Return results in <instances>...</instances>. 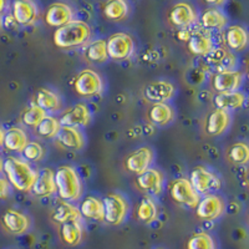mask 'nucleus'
<instances>
[{
    "label": "nucleus",
    "instance_id": "1",
    "mask_svg": "<svg viewBox=\"0 0 249 249\" xmlns=\"http://www.w3.org/2000/svg\"><path fill=\"white\" fill-rule=\"evenodd\" d=\"M3 171L9 183L20 192H30L37 177L36 171L18 157H8L4 161Z\"/></svg>",
    "mask_w": 249,
    "mask_h": 249
},
{
    "label": "nucleus",
    "instance_id": "2",
    "mask_svg": "<svg viewBox=\"0 0 249 249\" xmlns=\"http://www.w3.org/2000/svg\"><path fill=\"white\" fill-rule=\"evenodd\" d=\"M91 28L86 21L72 20L66 25L56 29L54 33V44L57 48L72 49L84 45L90 40Z\"/></svg>",
    "mask_w": 249,
    "mask_h": 249
},
{
    "label": "nucleus",
    "instance_id": "3",
    "mask_svg": "<svg viewBox=\"0 0 249 249\" xmlns=\"http://www.w3.org/2000/svg\"><path fill=\"white\" fill-rule=\"evenodd\" d=\"M55 184L60 199L72 202L80 199L82 195V182L74 167L61 166L55 172Z\"/></svg>",
    "mask_w": 249,
    "mask_h": 249
},
{
    "label": "nucleus",
    "instance_id": "4",
    "mask_svg": "<svg viewBox=\"0 0 249 249\" xmlns=\"http://www.w3.org/2000/svg\"><path fill=\"white\" fill-rule=\"evenodd\" d=\"M105 208V222L111 226H120L127 217L128 203L127 199L120 193H108L104 198Z\"/></svg>",
    "mask_w": 249,
    "mask_h": 249
},
{
    "label": "nucleus",
    "instance_id": "5",
    "mask_svg": "<svg viewBox=\"0 0 249 249\" xmlns=\"http://www.w3.org/2000/svg\"><path fill=\"white\" fill-rule=\"evenodd\" d=\"M74 89L82 97L97 96L104 91V80L96 71L84 69L75 77Z\"/></svg>",
    "mask_w": 249,
    "mask_h": 249
},
{
    "label": "nucleus",
    "instance_id": "6",
    "mask_svg": "<svg viewBox=\"0 0 249 249\" xmlns=\"http://www.w3.org/2000/svg\"><path fill=\"white\" fill-rule=\"evenodd\" d=\"M188 179L199 196L211 195V192L218 191L222 186L219 177L203 166H197L193 168Z\"/></svg>",
    "mask_w": 249,
    "mask_h": 249
},
{
    "label": "nucleus",
    "instance_id": "7",
    "mask_svg": "<svg viewBox=\"0 0 249 249\" xmlns=\"http://www.w3.org/2000/svg\"><path fill=\"white\" fill-rule=\"evenodd\" d=\"M106 49H107L108 59L122 61L128 59L133 54L135 41L132 36L126 33H115L106 40Z\"/></svg>",
    "mask_w": 249,
    "mask_h": 249
},
{
    "label": "nucleus",
    "instance_id": "8",
    "mask_svg": "<svg viewBox=\"0 0 249 249\" xmlns=\"http://www.w3.org/2000/svg\"><path fill=\"white\" fill-rule=\"evenodd\" d=\"M170 195L171 198L176 203L190 207V208H196L199 201H201V196L196 192L190 179L184 178V177L175 179L171 183Z\"/></svg>",
    "mask_w": 249,
    "mask_h": 249
},
{
    "label": "nucleus",
    "instance_id": "9",
    "mask_svg": "<svg viewBox=\"0 0 249 249\" xmlns=\"http://www.w3.org/2000/svg\"><path fill=\"white\" fill-rule=\"evenodd\" d=\"M243 84V74L239 70H228L215 72L211 79L212 89L217 93L235 92Z\"/></svg>",
    "mask_w": 249,
    "mask_h": 249
},
{
    "label": "nucleus",
    "instance_id": "10",
    "mask_svg": "<svg viewBox=\"0 0 249 249\" xmlns=\"http://www.w3.org/2000/svg\"><path fill=\"white\" fill-rule=\"evenodd\" d=\"M226 204L222 197L217 195H207L201 198L196 207V215L202 221H215L223 214Z\"/></svg>",
    "mask_w": 249,
    "mask_h": 249
},
{
    "label": "nucleus",
    "instance_id": "11",
    "mask_svg": "<svg viewBox=\"0 0 249 249\" xmlns=\"http://www.w3.org/2000/svg\"><path fill=\"white\" fill-rule=\"evenodd\" d=\"M153 157H155V153L152 148L148 146H142L131 152L124 159V168L128 172L139 176L150 168L151 163L153 162Z\"/></svg>",
    "mask_w": 249,
    "mask_h": 249
},
{
    "label": "nucleus",
    "instance_id": "12",
    "mask_svg": "<svg viewBox=\"0 0 249 249\" xmlns=\"http://www.w3.org/2000/svg\"><path fill=\"white\" fill-rule=\"evenodd\" d=\"M136 187L141 192L151 196H159L163 191L164 175L157 168H148L136 177Z\"/></svg>",
    "mask_w": 249,
    "mask_h": 249
},
{
    "label": "nucleus",
    "instance_id": "13",
    "mask_svg": "<svg viewBox=\"0 0 249 249\" xmlns=\"http://www.w3.org/2000/svg\"><path fill=\"white\" fill-rule=\"evenodd\" d=\"M197 18L198 15L195 6L186 1L175 4L167 15L168 23L175 28H188L197 21Z\"/></svg>",
    "mask_w": 249,
    "mask_h": 249
},
{
    "label": "nucleus",
    "instance_id": "14",
    "mask_svg": "<svg viewBox=\"0 0 249 249\" xmlns=\"http://www.w3.org/2000/svg\"><path fill=\"white\" fill-rule=\"evenodd\" d=\"M176 95V86L167 80H157L150 82L143 89V97L152 104L168 102Z\"/></svg>",
    "mask_w": 249,
    "mask_h": 249
},
{
    "label": "nucleus",
    "instance_id": "15",
    "mask_svg": "<svg viewBox=\"0 0 249 249\" xmlns=\"http://www.w3.org/2000/svg\"><path fill=\"white\" fill-rule=\"evenodd\" d=\"M61 126H68V127H86L91 122V112L90 108L85 104H76L71 106L68 110L61 113L59 119Z\"/></svg>",
    "mask_w": 249,
    "mask_h": 249
},
{
    "label": "nucleus",
    "instance_id": "16",
    "mask_svg": "<svg viewBox=\"0 0 249 249\" xmlns=\"http://www.w3.org/2000/svg\"><path fill=\"white\" fill-rule=\"evenodd\" d=\"M1 226L10 234L21 235L30 230L31 221L29 215L17 210H8L1 215Z\"/></svg>",
    "mask_w": 249,
    "mask_h": 249
},
{
    "label": "nucleus",
    "instance_id": "17",
    "mask_svg": "<svg viewBox=\"0 0 249 249\" xmlns=\"http://www.w3.org/2000/svg\"><path fill=\"white\" fill-rule=\"evenodd\" d=\"M55 143L65 150L81 151L85 147L86 140L80 128L61 126V130L55 137Z\"/></svg>",
    "mask_w": 249,
    "mask_h": 249
},
{
    "label": "nucleus",
    "instance_id": "18",
    "mask_svg": "<svg viewBox=\"0 0 249 249\" xmlns=\"http://www.w3.org/2000/svg\"><path fill=\"white\" fill-rule=\"evenodd\" d=\"M75 17L74 9L66 3H54L51 4L45 13V21L48 25L53 28H61L70 21H72Z\"/></svg>",
    "mask_w": 249,
    "mask_h": 249
},
{
    "label": "nucleus",
    "instance_id": "19",
    "mask_svg": "<svg viewBox=\"0 0 249 249\" xmlns=\"http://www.w3.org/2000/svg\"><path fill=\"white\" fill-rule=\"evenodd\" d=\"M13 18L15 23L23 26L33 25L37 21L39 9L34 1L30 0H17L13 3Z\"/></svg>",
    "mask_w": 249,
    "mask_h": 249
},
{
    "label": "nucleus",
    "instance_id": "20",
    "mask_svg": "<svg viewBox=\"0 0 249 249\" xmlns=\"http://www.w3.org/2000/svg\"><path fill=\"white\" fill-rule=\"evenodd\" d=\"M231 120H232V117H231L230 112L214 108L206 116L204 132L208 136H219V135H222V133L228 130Z\"/></svg>",
    "mask_w": 249,
    "mask_h": 249
},
{
    "label": "nucleus",
    "instance_id": "21",
    "mask_svg": "<svg viewBox=\"0 0 249 249\" xmlns=\"http://www.w3.org/2000/svg\"><path fill=\"white\" fill-rule=\"evenodd\" d=\"M206 62L215 69L217 72L228 70H235L237 59L230 51L222 48H214L210 54L206 55Z\"/></svg>",
    "mask_w": 249,
    "mask_h": 249
},
{
    "label": "nucleus",
    "instance_id": "22",
    "mask_svg": "<svg viewBox=\"0 0 249 249\" xmlns=\"http://www.w3.org/2000/svg\"><path fill=\"white\" fill-rule=\"evenodd\" d=\"M33 195L36 197H49L56 192V184H55V172L51 168H44L37 172L36 181L31 188Z\"/></svg>",
    "mask_w": 249,
    "mask_h": 249
},
{
    "label": "nucleus",
    "instance_id": "23",
    "mask_svg": "<svg viewBox=\"0 0 249 249\" xmlns=\"http://www.w3.org/2000/svg\"><path fill=\"white\" fill-rule=\"evenodd\" d=\"M60 239L64 244L69 247H76L81 243L84 237V227L81 219L65 222L59 227Z\"/></svg>",
    "mask_w": 249,
    "mask_h": 249
},
{
    "label": "nucleus",
    "instance_id": "24",
    "mask_svg": "<svg viewBox=\"0 0 249 249\" xmlns=\"http://www.w3.org/2000/svg\"><path fill=\"white\" fill-rule=\"evenodd\" d=\"M227 48L230 50L239 53L249 45V33L241 25H232L226 30L224 35Z\"/></svg>",
    "mask_w": 249,
    "mask_h": 249
},
{
    "label": "nucleus",
    "instance_id": "25",
    "mask_svg": "<svg viewBox=\"0 0 249 249\" xmlns=\"http://www.w3.org/2000/svg\"><path fill=\"white\" fill-rule=\"evenodd\" d=\"M80 214L86 219H92L97 222H105V208L104 202L99 197L88 196L80 204Z\"/></svg>",
    "mask_w": 249,
    "mask_h": 249
},
{
    "label": "nucleus",
    "instance_id": "26",
    "mask_svg": "<svg viewBox=\"0 0 249 249\" xmlns=\"http://www.w3.org/2000/svg\"><path fill=\"white\" fill-rule=\"evenodd\" d=\"M187 48L193 55L206 56L214 49V44L210 34H206L203 31H196L187 40Z\"/></svg>",
    "mask_w": 249,
    "mask_h": 249
},
{
    "label": "nucleus",
    "instance_id": "27",
    "mask_svg": "<svg viewBox=\"0 0 249 249\" xmlns=\"http://www.w3.org/2000/svg\"><path fill=\"white\" fill-rule=\"evenodd\" d=\"M246 102V95L241 91L235 92H227V93H215L213 97V105L215 108L222 111H231L238 110L244 105Z\"/></svg>",
    "mask_w": 249,
    "mask_h": 249
},
{
    "label": "nucleus",
    "instance_id": "28",
    "mask_svg": "<svg viewBox=\"0 0 249 249\" xmlns=\"http://www.w3.org/2000/svg\"><path fill=\"white\" fill-rule=\"evenodd\" d=\"M175 110L167 102L163 104H152L147 113L148 121L155 126H166L175 120Z\"/></svg>",
    "mask_w": 249,
    "mask_h": 249
},
{
    "label": "nucleus",
    "instance_id": "29",
    "mask_svg": "<svg viewBox=\"0 0 249 249\" xmlns=\"http://www.w3.org/2000/svg\"><path fill=\"white\" fill-rule=\"evenodd\" d=\"M29 143L28 135L20 127H12L5 131L4 135V147L14 152H23L26 144Z\"/></svg>",
    "mask_w": 249,
    "mask_h": 249
},
{
    "label": "nucleus",
    "instance_id": "30",
    "mask_svg": "<svg viewBox=\"0 0 249 249\" xmlns=\"http://www.w3.org/2000/svg\"><path fill=\"white\" fill-rule=\"evenodd\" d=\"M35 105L46 112H56L61 110V100L54 91L49 89H40L35 96Z\"/></svg>",
    "mask_w": 249,
    "mask_h": 249
},
{
    "label": "nucleus",
    "instance_id": "31",
    "mask_svg": "<svg viewBox=\"0 0 249 249\" xmlns=\"http://www.w3.org/2000/svg\"><path fill=\"white\" fill-rule=\"evenodd\" d=\"M51 219L57 224H62L65 222L75 221V219H81V214L76 206L71 204L70 202L61 201L54 208L51 213Z\"/></svg>",
    "mask_w": 249,
    "mask_h": 249
},
{
    "label": "nucleus",
    "instance_id": "32",
    "mask_svg": "<svg viewBox=\"0 0 249 249\" xmlns=\"http://www.w3.org/2000/svg\"><path fill=\"white\" fill-rule=\"evenodd\" d=\"M228 18L217 8L207 9L201 17V25L206 30H222L226 28Z\"/></svg>",
    "mask_w": 249,
    "mask_h": 249
},
{
    "label": "nucleus",
    "instance_id": "33",
    "mask_svg": "<svg viewBox=\"0 0 249 249\" xmlns=\"http://www.w3.org/2000/svg\"><path fill=\"white\" fill-rule=\"evenodd\" d=\"M226 159L230 163L235 166H243L249 163V143L243 141L231 144L226 152Z\"/></svg>",
    "mask_w": 249,
    "mask_h": 249
},
{
    "label": "nucleus",
    "instance_id": "34",
    "mask_svg": "<svg viewBox=\"0 0 249 249\" xmlns=\"http://www.w3.org/2000/svg\"><path fill=\"white\" fill-rule=\"evenodd\" d=\"M84 55L89 61L95 62V64H102L107 61L108 54L106 49V40L99 39L89 43L84 51Z\"/></svg>",
    "mask_w": 249,
    "mask_h": 249
},
{
    "label": "nucleus",
    "instance_id": "35",
    "mask_svg": "<svg viewBox=\"0 0 249 249\" xmlns=\"http://www.w3.org/2000/svg\"><path fill=\"white\" fill-rule=\"evenodd\" d=\"M128 12L130 6L124 0H111L104 8V14L111 21H121L127 18Z\"/></svg>",
    "mask_w": 249,
    "mask_h": 249
},
{
    "label": "nucleus",
    "instance_id": "36",
    "mask_svg": "<svg viewBox=\"0 0 249 249\" xmlns=\"http://www.w3.org/2000/svg\"><path fill=\"white\" fill-rule=\"evenodd\" d=\"M136 215L139 218V221L143 222L146 224H150L152 222H155L157 219V215H159V208H157L156 202L151 197L146 196L140 202Z\"/></svg>",
    "mask_w": 249,
    "mask_h": 249
},
{
    "label": "nucleus",
    "instance_id": "37",
    "mask_svg": "<svg viewBox=\"0 0 249 249\" xmlns=\"http://www.w3.org/2000/svg\"><path fill=\"white\" fill-rule=\"evenodd\" d=\"M61 130V124H60L59 119L54 116H46L43 121L40 122L39 126L35 128V133L40 139H55L57 136V133Z\"/></svg>",
    "mask_w": 249,
    "mask_h": 249
},
{
    "label": "nucleus",
    "instance_id": "38",
    "mask_svg": "<svg viewBox=\"0 0 249 249\" xmlns=\"http://www.w3.org/2000/svg\"><path fill=\"white\" fill-rule=\"evenodd\" d=\"M46 116H48V112L34 104L24 111L23 115H21V122L28 127L36 128L40 122L43 121Z\"/></svg>",
    "mask_w": 249,
    "mask_h": 249
},
{
    "label": "nucleus",
    "instance_id": "39",
    "mask_svg": "<svg viewBox=\"0 0 249 249\" xmlns=\"http://www.w3.org/2000/svg\"><path fill=\"white\" fill-rule=\"evenodd\" d=\"M186 249H215V242L210 233L199 232L187 241Z\"/></svg>",
    "mask_w": 249,
    "mask_h": 249
},
{
    "label": "nucleus",
    "instance_id": "40",
    "mask_svg": "<svg viewBox=\"0 0 249 249\" xmlns=\"http://www.w3.org/2000/svg\"><path fill=\"white\" fill-rule=\"evenodd\" d=\"M23 156L25 160H29V161H41L45 156V151H44V147L39 142L36 141H29V143L26 144L25 148L23 150Z\"/></svg>",
    "mask_w": 249,
    "mask_h": 249
},
{
    "label": "nucleus",
    "instance_id": "41",
    "mask_svg": "<svg viewBox=\"0 0 249 249\" xmlns=\"http://www.w3.org/2000/svg\"><path fill=\"white\" fill-rule=\"evenodd\" d=\"M9 191H10L9 181L4 177H0V199H5L9 196Z\"/></svg>",
    "mask_w": 249,
    "mask_h": 249
},
{
    "label": "nucleus",
    "instance_id": "42",
    "mask_svg": "<svg viewBox=\"0 0 249 249\" xmlns=\"http://www.w3.org/2000/svg\"><path fill=\"white\" fill-rule=\"evenodd\" d=\"M4 135H5V131L0 127V147L4 144Z\"/></svg>",
    "mask_w": 249,
    "mask_h": 249
},
{
    "label": "nucleus",
    "instance_id": "43",
    "mask_svg": "<svg viewBox=\"0 0 249 249\" xmlns=\"http://www.w3.org/2000/svg\"><path fill=\"white\" fill-rule=\"evenodd\" d=\"M4 8H5V1H4V0H0V13L3 12Z\"/></svg>",
    "mask_w": 249,
    "mask_h": 249
},
{
    "label": "nucleus",
    "instance_id": "44",
    "mask_svg": "<svg viewBox=\"0 0 249 249\" xmlns=\"http://www.w3.org/2000/svg\"><path fill=\"white\" fill-rule=\"evenodd\" d=\"M3 166H4V162L1 161V159H0V172L3 171Z\"/></svg>",
    "mask_w": 249,
    "mask_h": 249
},
{
    "label": "nucleus",
    "instance_id": "45",
    "mask_svg": "<svg viewBox=\"0 0 249 249\" xmlns=\"http://www.w3.org/2000/svg\"><path fill=\"white\" fill-rule=\"evenodd\" d=\"M247 182H248V186H249V175H248V177H247Z\"/></svg>",
    "mask_w": 249,
    "mask_h": 249
},
{
    "label": "nucleus",
    "instance_id": "46",
    "mask_svg": "<svg viewBox=\"0 0 249 249\" xmlns=\"http://www.w3.org/2000/svg\"><path fill=\"white\" fill-rule=\"evenodd\" d=\"M247 75H248V79H249V65H248V72H247Z\"/></svg>",
    "mask_w": 249,
    "mask_h": 249
},
{
    "label": "nucleus",
    "instance_id": "47",
    "mask_svg": "<svg viewBox=\"0 0 249 249\" xmlns=\"http://www.w3.org/2000/svg\"><path fill=\"white\" fill-rule=\"evenodd\" d=\"M156 249H163V248H156Z\"/></svg>",
    "mask_w": 249,
    "mask_h": 249
}]
</instances>
